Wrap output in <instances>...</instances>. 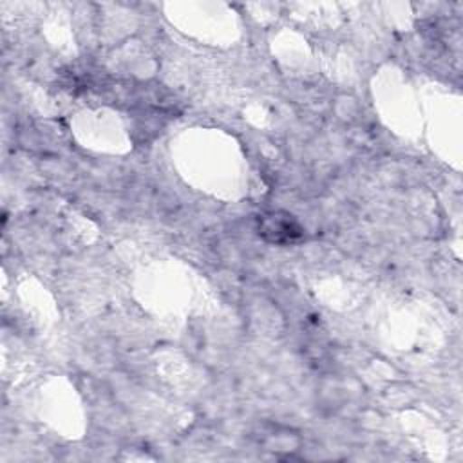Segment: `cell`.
Wrapping results in <instances>:
<instances>
[{
  "label": "cell",
  "instance_id": "obj_1",
  "mask_svg": "<svg viewBox=\"0 0 463 463\" xmlns=\"http://www.w3.org/2000/svg\"><path fill=\"white\" fill-rule=\"evenodd\" d=\"M259 233L273 244H288L304 235L302 226L293 215L284 212H268L259 217Z\"/></svg>",
  "mask_w": 463,
  "mask_h": 463
}]
</instances>
